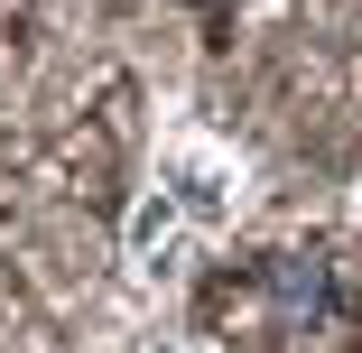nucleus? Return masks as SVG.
I'll list each match as a JSON object with an SVG mask.
<instances>
[{
  "mask_svg": "<svg viewBox=\"0 0 362 353\" xmlns=\"http://www.w3.org/2000/svg\"><path fill=\"white\" fill-rule=\"evenodd\" d=\"M158 186L177 195V214H186V224H223V214H233V186H242V177H233L223 158H214L204 139H177V149L158 158Z\"/></svg>",
  "mask_w": 362,
  "mask_h": 353,
  "instance_id": "nucleus-1",
  "label": "nucleus"
},
{
  "mask_svg": "<svg viewBox=\"0 0 362 353\" xmlns=\"http://www.w3.org/2000/svg\"><path fill=\"white\" fill-rule=\"evenodd\" d=\"M269 307H279V325H325V307H334V279H325V260L316 251H288V260H269Z\"/></svg>",
  "mask_w": 362,
  "mask_h": 353,
  "instance_id": "nucleus-2",
  "label": "nucleus"
},
{
  "mask_svg": "<svg viewBox=\"0 0 362 353\" xmlns=\"http://www.w3.org/2000/svg\"><path fill=\"white\" fill-rule=\"evenodd\" d=\"M177 195L168 186H149V195H139V214H130V260H139V279H158V270H177L168 260V242H177Z\"/></svg>",
  "mask_w": 362,
  "mask_h": 353,
  "instance_id": "nucleus-3",
  "label": "nucleus"
}]
</instances>
